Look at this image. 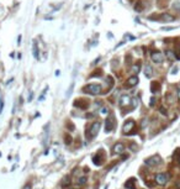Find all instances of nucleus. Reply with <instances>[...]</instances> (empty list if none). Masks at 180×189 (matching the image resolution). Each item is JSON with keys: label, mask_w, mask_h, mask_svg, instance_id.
Instances as JSON below:
<instances>
[{"label": "nucleus", "mask_w": 180, "mask_h": 189, "mask_svg": "<svg viewBox=\"0 0 180 189\" xmlns=\"http://www.w3.org/2000/svg\"><path fill=\"white\" fill-rule=\"evenodd\" d=\"M99 130H100V122L99 121H96V122H94V124L90 126V129H89V131L87 133V137L90 140V139H94L96 135H97V132H99Z\"/></svg>", "instance_id": "nucleus-1"}, {"label": "nucleus", "mask_w": 180, "mask_h": 189, "mask_svg": "<svg viewBox=\"0 0 180 189\" xmlns=\"http://www.w3.org/2000/svg\"><path fill=\"white\" fill-rule=\"evenodd\" d=\"M85 92H88L89 94L91 95H96V94H100L101 93V85L100 84H89L84 88Z\"/></svg>", "instance_id": "nucleus-2"}, {"label": "nucleus", "mask_w": 180, "mask_h": 189, "mask_svg": "<svg viewBox=\"0 0 180 189\" xmlns=\"http://www.w3.org/2000/svg\"><path fill=\"white\" fill-rule=\"evenodd\" d=\"M151 58H152V61L154 62V63H162L164 61V56L162 52H153V53L151 54Z\"/></svg>", "instance_id": "nucleus-3"}, {"label": "nucleus", "mask_w": 180, "mask_h": 189, "mask_svg": "<svg viewBox=\"0 0 180 189\" xmlns=\"http://www.w3.org/2000/svg\"><path fill=\"white\" fill-rule=\"evenodd\" d=\"M106 125H105V131L106 132H111L112 130H114V126H115V124H114V116H109L107 119H106Z\"/></svg>", "instance_id": "nucleus-4"}, {"label": "nucleus", "mask_w": 180, "mask_h": 189, "mask_svg": "<svg viewBox=\"0 0 180 189\" xmlns=\"http://www.w3.org/2000/svg\"><path fill=\"white\" fill-rule=\"evenodd\" d=\"M168 174H165V173H159V174H157L156 176V182L158 184H165L167 182H168Z\"/></svg>", "instance_id": "nucleus-5"}, {"label": "nucleus", "mask_w": 180, "mask_h": 189, "mask_svg": "<svg viewBox=\"0 0 180 189\" xmlns=\"http://www.w3.org/2000/svg\"><path fill=\"white\" fill-rule=\"evenodd\" d=\"M160 163V157L159 156H153V157L146 159V164L147 166H157Z\"/></svg>", "instance_id": "nucleus-6"}, {"label": "nucleus", "mask_w": 180, "mask_h": 189, "mask_svg": "<svg viewBox=\"0 0 180 189\" xmlns=\"http://www.w3.org/2000/svg\"><path fill=\"white\" fill-rule=\"evenodd\" d=\"M134 127V121L133 120H128V121H126V124L123 125V127H122V132L123 133H130V131Z\"/></svg>", "instance_id": "nucleus-7"}, {"label": "nucleus", "mask_w": 180, "mask_h": 189, "mask_svg": "<svg viewBox=\"0 0 180 189\" xmlns=\"http://www.w3.org/2000/svg\"><path fill=\"white\" fill-rule=\"evenodd\" d=\"M137 83H138V77L133 76V77H131V78H128V79H127L126 87H127V88H132V87H134V85H137Z\"/></svg>", "instance_id": "nucleus-8"}, {"label": "nucleus", "mask_w": 180, "mask_h": 189, "mask_svg": "<svg viewBox=\"0 0 180 189\" xmlns=\"http://www.w3.org/2000/svg\"><path fill=\"white\" fill-rule=\"evenodd\" d=\"M123 150H125V146H123L122 143H116L114 147H112V152L114 153H116V155H121L122 152H123Z\"/></svg>", "instance_id": "nucleus-9"}, {"label": "nucleus", "mask_w": 180, "mask_h": 189, "mask_svg": "<svg viewBox=\"0 0 180 189\" xmlns=\"http://www.w3.org/2000/svg\"><path fill=\"white\" fill-rule=\"evenodd\" d=\"M130 103H131V98L127 94L122 95L121 98H120V105L121 106H126V105H128Z\"/></svg>", "instance_id": "nucleus-10"}, {"label": "nucleus", "mask_w": 180, "mask_h": 189, "mask_svg": "<svg viewBox=\"0 0 180 189\" xmlns=\"http://www.w3.org/2000/svg\"><path fill=\"white\" fill-rule=\"evenodd\" d=\"M160 19H162L163 21H173L175 17L173 16V15H170V14H163L162 16H160Z\"/></svg>", "instance_id": "nucleus-11"}, {"label": "nucleus", "mask_w": 180, "mask_h": 189, "mask_svg": "<svg viewBox=\"0 0 180 189\" xmlns=\"http://www.w3.org/2000/svg\"><path fill=\"white\" fill-rule=\"evenodd\" d=\"M93 161H94V163H95V164H97V166H100L101 163H103V157H101V156H94V158H93Z\"/></svg>", "instance_id": "nucleus-12"}, {"label": "nucleus", "mask_w": 180, "mask_h": 189, "mask_svg": "<svg viewBox=\"0 0 180 189\" xmlns=\"http://www.w3.org/2000/svg\"><path fill=\"white\" fill-rule=\"evenodd\" d=\"M32 51H33V57H35L36 59H38V48H37V43L36 42H33Z\"/></svg>", "instance_id": "nucleus-13"}, {"label": "nucleus", "mask_w": 180, "mask_h": 189, "mask_svg": "<svg viewBox=\"0 0 180 189\" xmlns=\"http://www.w3.org/2000/svg\"><path fill=\"white\" fill-rule=\"evenodd\" d=\"M125 187H126L127 189H134V179L127 180V183L125 184Z\"/></svg>", "instance_id": "nucleus-14"}, {"label": "nucleus", "mask_w": 180, "mask_h": 189, "mask_svg": "<svg viewBox=\"0 0 180 189\" xmlns=\"http://www.w3.org/2000/svg\"><path fill=\"white\" fill-rule=\"evenodd\" d=\"M144 72H146V76H147V77H151V76H152V73H153L152 67H151V66H146Z\"/></svg>", "instance_id": "nucleus-15"}, {"label": "nucleus", "mask_w": 180, "mask_h": 189, "mask_svg": "<svg viewBox=\"0 0 180 189\" xmlns=\"http://www.w3.org/2000/svg\"><path fill=\"white\" fill-rule=\"evenodd\" d=\"M167 57L169 61H173V59L175 58V54H174V52H171V51H167Z\"/></svg>", "instance_id": "nucleus-16"}, {"label": "nucleus", "mask_w": 180, "mask_h": 189, "mask_svg": "<svg viewBox=\"0 0 180 189\" xmlns=\"http://www.w3.org/2000/svg\"><path fill=\"white\" fill-rule=\"evenodd\" d=\"M140 64L138 63H136V64H133V67H132V73H138L140 72Z\"/></svg>", "instance_id": "nucleus-17"}, {"label": "nucleus", "mask_w": 180, "mask_h": 189, "mask_svg": "<svg viewBox=\"0 0 180 189\" xmlns=\"http://www.w3.org/2000/svg\"><path fill=\"white\" fill-rule=\"evenodd\" d=\"M85 183H87V177H81L80 179H78V184L79 185H84Z\"/></svg>", "instance_id": "nucleus-18"}, {"label": "nucleus", "mask_w": 180, "mask_h": 189, "mask_svg": "<svg viewBox=\"0 0 180 189\" xmlns=\"http://www.w3.org/2000/svg\"><path fill=\"white\" fill-rule=\"evenodd\" d=\"M158 88H159V84L157 83V82H154V83L152 84V92L154 93V92H156V89H158Z\"/></svg>", "instance_id": "nucleus-19"}, {"label": "nucleus", "mask_w": 180, "mask_h": 189, "mask_svg": "<svg viewBox=\"0 0 180 189\" xmlns=\"http://www.w3.org/2000/svg\"><path fill=\"white\" fill-rule=\"evenodd\" d=\"M175 57H177L178 59H180V46L177 48V51H175Z\"/></svg>", "instance_id": "nucleus-20"}, {"label": "nucleus", "mask_w": 180, "mask_h": 189, "mask_svg": "<svg viewBox=\"0 0 180 189\" xmlns=\"http://www.w3.org/2000/svg\"><path fill=\"white\" fill-rule=\"evenodd\" d=\"M73 87H74V84H72V85H70V88H69V90H68V93H67V96H69L70 94H72V90H73Z\"/></svg>", "instance_id": "nucleus-21"}, {"label": "nucleus", "mask_w": 180, "mask_h": 189, "mask_svg": "<svg viewBox=\"0 0 180 189\" xmlns=\"http://www.w3.org/2000/svg\"><path fill=\"white\" fill-rule=\"evenodd\" d=\"M154 104H156V99L152 98V99H151V105H154Z\"/></svg>", "instance_id": "nucleus-22"}, {"label": "nucleus", "mask_w": 180, "mask_h": 189, "mask_svg": "<svg viewBox=\"0 0 180 189\" xmlns=\"http://www.w3.org/2000/svg\"><path fill=\"white\" fill-rule=\"evenodd\" d=\"M177 95H178V99L180 100V88L178 89V92H177Z\"/></svg>", "instance_id": "nucleus-23"}, {"label": "nucleus", "mask_w": 180, "mask_h": 189, "mask_svg": "<svg viewBox=\"0 0 180 189\" xmlns=\"http://www.w3.org/2000/svg\"><path fill=\"white\" fill-rule=\"evenodd\" d=\"M32 98H33V94L31 93V94H30V98H28V101H31V100H32Z\"/></svg>", "instance_id": "nucleus-24"}, {"label": "nucleus", "mask_w": 180, "mask_h": 189, "mask_svg": "<svg viewBox=\"0 0 180 189\" xmlns=\"http://www.w3.org/2000/svg\"><path fill=\"white\" fill-rule=\"evenodd\" d=\"M24 189H31V185H25Z\"/></svg>", "instance_id": "nucleus-25"}]
</instances>
